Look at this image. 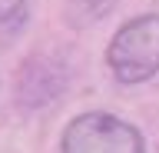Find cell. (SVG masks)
Wrapping results in <instances>:
<instances>
[{"mask_svg":"<svg viewBox=\"0 0 159 153\" xmlns=\"http://www.w3.org/2000/svg\"><path fill=\"white\" fill-rule=\"evenodd\" d=\"M106 67L119 83L136 87L159 73V13L133 17L113 33L106 47Z\"/></svg>","mask_w":159,"mask_h":153,"instance_id":"1","label":"cell"},{"mask_svg":"<svg viewBox=\"0 0 159 153\" xmlns=\"http://www.w3.org/2000/svg\"><path fill=\"white\" fill-rule=\"evenodd\" d=\"M60 153H146L143 133L116 113L89 110L66 123Z\"/></svg>","mask_w":159,"mask_h":153,"instance_id":"2","label":"cell"},{"mask_svg":"<svg viewBox=\"0 0 159 153\" xmlns=\"http://www.w3.org/2000/svg\"><path fill=\"white\" fill-rule=\"evenodd\" d=\"M66 63L53 53H30L17 70V103L23 110H43L66 90Z\"/></svg>","mask_w":159,"mask_h":153,"instance_id":"3","label":"cell"},{"mask_svg":"<svg viewBox=\"0 0 159 153\" xmlns=\"http://www.w3.org/2000/svg\"><path fill=\"white\" fill-rule=\"evenodd\" d=\"M116 7V0H66L63 3V23L70 30H86L93 23L106 20Z\"/></svg>","mask_w":159,"mask_h":153,"instance_id":"4","label":"cell"},{"mask_svg":"<svg viewBox=\"0 0 159 153\" xmlns=\"http://www.w3.org/2000/svg\"><path fill=\"white\" fill-rule=\"evenodd\" d=\"M33 0H0V50L20 40V33L30 23Z\"/></svg>","mask_w":159,"mask_h":153,"instance_id":"5","label":"cell"}]
</instances>
